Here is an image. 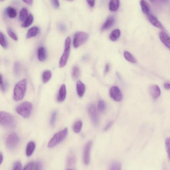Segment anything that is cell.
Masks as SVG:
<instances>
[{
  "label": "cell",
  "mask_w": 170,
  "mask_h": 170,
  "mask_svg": "<svg viewBox=\"0 0 170 170\" xmlns=\"http://www.w3.org/2000/svg\"><path fill=\"white\" fill-rule=\"evenodd\" d=\"M27 81L23 79L18 82L15 86L13 98L14 100H22L24 97L26 90Z\"/></svg>",
  "instance_id": "cell-1"
},
{
  "label": "cell",
  "mask_w": 170,
  "mask_h": 170,
  "mask_svg": "<svg viewBox=\"0 0 170 170\" xmlns=\"http://www.w3.org/2000/svg\"><path fill=\"white\" fill-rule=\"evenodd\" d=\"M0 123L5 127L12 128L16 126V122L13 115L7 112L1 111L0 113Z\"/></svg>",
  "instance_id": "cell-2"
},
{
  "label": "cell",
  "mask_w": 170,
  "mask_h": 170,
  "mask_svg": "<svg viewBox=\"0 0 170 170\" xmlns=\"http://www.w3.org/2000/svg\"><path fill=\"white\" fill-rule=\"evenodd\" d=\"M68 131L67 128H66L55 134L50 140L48 147L52 148L59 144L66 138L68 135Z\"/></svg>",
  "instance_id": "cell-3"
},
{
  "label": "cell",
  "mask_w": 170,
  "mask_h": 170,
  "mask_svg": "<svg viewBox=\"0 0 170 170\" xmlns=\"http://www.w3.org/2000/svg\"><path fill=\"white\" fill-rule=\"evenodd\" d=\"M32 109V104L26 101L19 104L16 108L18 113L24 118H27L30 116Z\"/></svg>",
  "instance_id": "cell-4"
},
{
  "label": "cell",
  "mask_w": 170,
  "mask_h": 170,
  "mask_svg": "<svg viewBox=\"0 0 170 170\" xmlns=\"http://www.w3.org/2000/svg\"><path fill=\"white\" fill-rule=\"evenodd\" d=\"M71 39L68 37L65 41L64 52L59 62V67L62 68L67 64L70 52Z\"/></svg>",
  "instance_id": "cell-5"
},
{
  "label": "cell",
  "mask_w": 170,
  "mask_h": 170,
  "mask_svg": "<svg viewBox=\"0 0 170 170\" xmlns=\"http://www.w3.org/2000/svg\"><path fill=\"white\" fill-rule=\"evenodd\" d=\"M20 141L19 137L17 134L11 133L9 135L6 140V145L8 149L13 150L18 146Z\"/></svg>",
  "instance_id": "cell-6"
},
{
  "label": "cell",
  "mask_w": 170,
  "mask_h": 170,
  "mask_svg": "<svg viewBox=\"0 0 170 170\" xmlns=\"http://www.w3.org/2000/svg\"><path fill=\"white\" fill-rule=\"evenodd\" d=\"M88 35L86 33L83 32H78L74 35L73 45L74 48H76L84 43L87 40Z\"/></svg>",
  "instance_id": "cell-7"
},
{
  "label": "cell",
  "mask_w": 170,
  "mask_h": 170,
  "mask_svg": "<svg viewBox=\"0 0 170 170\" xmlns=\"http://www.w3.org/2000/svg\"><path fill=\"white\" fill-rule=\"evenodd\" d=\"M88 112L92 123L95 126H97L99 123V116L96 107L94 104H91L88 106Z\"/></svg>",
  "instance_id": "cell-8"
},
{
  "label": "cell",
  "mask_w": 170,
  "mask_h": 170,
  "mask_svg": "<svg viewBox=\"0 0 170 170\" xmlns=\"http://www.w3.org/2000/svg\"><path fill=\"white\" fill-rule=\"evenodd\" d=\"M92 142L89 141L85 146L83 153V160L85 164L88 165L90 163Z\"/></svg>",
  "instance_id": "cell-9"
},
{
  "label": "cell",
  "mask_w": 170,
  "mask_h": 170,
  "mask_svg": "<svg viewBox=\"0 0 170 170\" xmlns=\"http://www.w3.org/2000/svg\"><path fill=\"white\" fill-rule=\"evenodd\" d=\"M110 95L113 99L117 102L120 101L123 98L120 89L116 86H113L110 89Z\"/></svg>",
  "instance_id": "cell-10"
},
{
  "label": "cell",
  "mask_w": 170,
  "mask_h": 170,
  "mask_svg": "<svg viewBox=\"0 0 170 170\" xmlns=\"http://www.w3.org/2000/svg\"><path fill=\"white\" fill-rule=\"evenodd\" d=\"M147 16L149 22L152 25L160 29L163 30L164 29L162 23L160 22L156 16L151 13L149 14Z\"/></svg>",
  "instance_id": "cell-11"
},
{
  "label": "cell",
  "mask_w": 170,
  "mask_h": 170,
  "mask_svg": "<svg viewBox=\"0 0 170 170\" xmlns=\"http://www.w3.org/2000/svg\"><path fill=\"white\" fill-rule=\"evenodd\" d=\"M160 39L167 48L170 50V37L164 32H161L159 34Z\"/></svg>",
  "instance_id": "cell-12"
},
{
  "label": "cell",
  "mask_w": 170,
  "mask_h": 170,
  "mask_svg": "<svg viewBox=\"0 0 170 170\" xmlns=\"http://www.w3.org/2000/svg\"><path fill=\"white\" fill-rule=\"evenodd\" d=\"M150 94L152 98L156 99L159 97L160 94V91L159 86L156 85L151 86L149 89Z\"/></svg>",
  "instance_id": "cell-13"
},
{
  "label": "cell",
  "mask_w": 170,
  "mask_h": 170,
  "mask_svg": "<svg viewBox=\"0 0 170 170\" xmlns=\"http://www.w3.org/2000/svg\"><path fill=\"white\" fill-rule=\"evenodd\" d=\"M66 89L65 85H62L59 91L57 97V100L59 102H62L65 100L66 97Z\"/></svg>",
  "instance_id": "cell-14"
},
{
  "label": "cell",
  "mask_w": 170,
  "mask_h": 170,
  "mask_svg": "<svg viewBox=\"0 0 170 170\" xmlns=\"http://www.w3.org/2000/svg\"><path fill=\"white\" fill-rule=\"evenodd\" d=\"M46 49L43 47H41L37 50L38 58L39 61L43 62L46 58Z\"/></svg>",
  "instance_id": "cell-15"
},
{
  "label": "cell",
  "mask_w": 170,
  "mask_h": 170,
  "mask_svg": "<svg viewBox=\"0 0 170 170\" xmlns=\"http://www.w3.org/2000/svg\"><path fill=\"white\" fill-rule=\"evenodd\" d=\"M115 22V19L114 17L110 16L109 17L106 21L105 23L103 24L101 30H105L111 27L114 24Z\"/></svg>",
  "instance_id": "cell-16"
},
{
  "label": "cell",
  "mask_w": 170,
  "mask_h": 170,
  "mask_svg": "<svg viewBox=\"0 0 170 170\" xmlns=\"http://www.w3.org/2000/svg\"><path fill=\"white\" fill-rule=\"evenodd\" d=\"M76 89L77 94L80 97H82L84 95L85 90L84 84L81 81H79L77 83Z\"/></svg>",
  "instance_id": "cell-17"
},
{
  "label": "cell",
  "mask_w": 170,
  "mask_h": 170,
  "mask_svg": "<svg viewBox=\"0 0 170 170\" xmlns=\"http://www.w3.org/2000/svg\"><path fill=\"white\" fill-rule=\"evenodd\" d=\"M35 145L33 142H29L27 146L26 150V154L28 157L31 156L35 150Z\"/></svg>",
  "instance_id": "cell-18"
},
{
  "label": "cell",
  "mask_w": 170,
  "mask_h": 170,
  "mask_svg": "<svg viewBox=\"0 0 170 170\" xmlns=\"http://www.w3.org/2000/svg\"><path fill=\"white\" fill-rule=\"evenodd\" d=\"M39 29L36 26L30 29L26 34V38L29 39L36 36L39 32Z\"/></svg>",
  "instance_id": "cell-19"
},
{
  "label": "cell",
  "mask_w": 170,
  "mask_h": 170,
  "mask_svg": "<svg viewBox=\"0 0 170 170\" xmlns=\"http://www.w3.org/2000/svg\"><path fill=\"white\" fill-rule=\"evenodd\" d=\"M140 4L143 13L147 16L150 13V7L147 1L142 0L140 1Z\"/></svg>",
  "instance_id": "cell-20"
},
{
  "label": "cell",
  "mask_w": 170,
  "mask_h": 170,
  "mask_svg": "<svg viewBox=\"0 0 170 170\" xmlns=\"http://www.w3.org/2000/svg\"><path fill=\"white\" fill-rule=\"evenodd\" d=\"M120 2L118 0H112L109 4V8L110 11H117L119 6Z\"/></svg>",
  "instance_id": "cell-21"
},
{
  "label": "cell",
  "mask_w": 170,
  "mask_h": 170,
  "mask_svg": "<svg viewBox=\"0 0 170 170\" xmlns=\"http://www.w3.org/2000/svg\"><path fill=\"white\" fill-rule=\"evenodd\" d=\"M121 31L118 29H116L113 31L110 35V39L112 41L117 40L120 37Z\"/></svg>",
  "instance_id": "cell-22"
},
{
  "label": "cell",
  "mask_w": 170,
  "mask_h": 170,
  "mask_svg": "<svg viewBox=\"0 0 170 170\" xmlns=\"http://www.w3.org/2000/svg\"><path fill=\"white\" fill-rule=\"evenodd\" d=\"M28 11L26 8H23L21 10L19 16V19L21 22H25L28 17Z\"/></svg>",
  "instance_id": "cell-23"
},
{
  "label": "cell",
  "mask_w": 170,
  "mask_h": 170,
  "mask_svg": "<svg viewBox=\"0 0 170 170\" xmlns=\"http://www.w3.org/2000/svg\"><path fill=\"white\" fill-rule=\"evenodd\" d=\"M52 74L49 70L44 71L42 74V80L44 83H46L51 78Z\"/></svg>",
  "instance_id": "cell-24"
},
{
  "label": "cell",
  "mask_w": 170,
  "mask_h": 170,
  "mask_svg": "<svg viewBox=\"0 0 170 170\" xmlns=\"http://www.w3.org/2000/svg\"><path fill=\"white\" fill-rule=\"evenodd\" d=\"M124 57L128 61L135 64L137 63V61L134 56L129 52L125 51L124 53Z\"/></svg>",
  "instance_id": "cell-25"
},
{
  "label": "cell",
  "mask_w": 170,
  "mask_h": 170,
  "mask_svg": "<svg viewBox=\"0 0 170 170\" xmlns=\"http://www.w3.org/2000/svg\"><path fill=\"white\" fill-rule=\"evenodd\" d=\"M34 17L31 14H30L28 18L24 22L22 26L23 28H26L31 25L33 22Z\"/></svg>",
  "instance_id": "cell-26"
},
{
  "label": "cell",
  "mask_w": 170,
  "mask_h": 170,
  "mask_svg": "<svg viewBox=\"0 0 170 170\" xmlns=\"http://www.w3.org/2000/svg\"><path fill=\"white\" fill-rule=\"evenodd\" d=\"M6 13L10 18L13 19L17 16V12L14 9L11 7H8L6 9Z\"/></svg>",
  "instance_id": "cell-27"
},
{
  "label": "cell",
  "mask_w": 170,
  "mask_h": 170,
  "mask_svg": "<svg viewBox=\"0 0 170 170\" xmlns=\"http://www.w3.org/2000/svg\"><path fill=\"white\" fill-rule=\"evenodd\" d=\"M0 43H1V45L4 48H7V47L6 38L4 35L1 32L0 33Z\"/></svg>",
  "instance_id": "cell-28"
},
{
  "label": "cell",
  "mask_w": 170,
  "mask_h": 170,
  "mask_svg": "<svg viewBox=\"0 0 170 170\" xmlns=\"http://www.w3.org/2000/svg\"><path fill=\"white\" fill-rule=\"evenodd\" d=\"M82 122L81 121H77L74 124L73 127V130L76 133H79L82 129Z\"/></svg>",
  "instance_id": "cell-29"
},
{
  "label": "cell",
  "mask_w": 170,
  "mask_h": 170,
  "mask_svg": "<svg viewBox=\"0 0 170 170\" xmlns=\"http://www.w3.org/2000/svg\"><path fill=\"white\" fill-rule=\"evenodd\" d=\"M80 70L78 67H74L73 69L72 76L73 78L74 79L78 78L80 75Z\"/></svg>",
  "instance_id": "cell-30"
},
{
  "label": "cell",
  "mask_w": 170,
  "mask_h": 170,
  "mask_svg": "<svg viewBox=\"0 0 170 170\" xmlns=\"http://www.w3.org/2000/svg\"><path fill=\"white\" fill-rule=\"evenodd\" d=\"M13 70L15 75L19 76L20 72V64L19 62H16L14 63Z\"/></svg>",
  "instance_id": "cell-31"
},
{
  "label": "cell",
  "mask_w": 170,
  "mask_h": 170,
  "mask_svg": "<svg viewBox=\"0 0 170 170\" xmlns=\"http://www.w3.org/2000/svg\"><path fill=\"white\" fill-rule=\"evenodd\" d=\"M106 108V104L102 100H100L98 103V108L101 112H103L105 111Z\"/></svg>",
  "instance_id": "cell-32"
},
{
  "label": "cell",
  "mask_w": 170,
  "mask_h": 170,
  "mask_svg": "<svg viewBox=\"0 0 170 170\" xmlns=\"http://www.w3.org/2000/svg\"><path fill=\"white\" fill-rule=\"evenodd\" d=\"M57 115V111H54L52 113L50 121V125L52 127H54L55 125Z\"/></svg>",
  "instance_id": "cell-33"
},
{
  "label": "cell",
  "mask_w": 170,
  "mask_h": 170,
  "mask_svg": "<svg viewBox=\"0 0 170 170\" xmlns=\"http://www.w3.org/2000/svg\"><path fill=\"white\" fill-rule=\"evenodd\" d=\"M166 150L168 154L169 159L170 161V137L167 138L165 141Z\"/></svg>",
  "instance_id": "cell-34"
},
{
  "label": "cell",
  "mask_w": 170,
  "mask_h": 170,
  "mask_svg": "<svg viewBox=\"0 0 170 170\" xmlns=\"http://www.w3.org/2000/svg\"><path fill=\"white\" fill-rule=\"evenodd\" d=\"M0 85H1V88L2 92H4L6 90L7 87V84L6 82H5L3 79L2 75H1V79H0Z\"/></svg>",
  "instance_id": "cell-35"
},
{
  "label": "cell",
  "mask_w": 170,
  "mask_h": 170,
  "mask_svg": "<svg viewBox=\"0 0 170 170\" xmlns=\"http://www.w3.org/2000/svg\"><path fill=\"white\" fill-rule=\"evenodd\" d=\"M7 33L9 36L15 41H17L18 39L15 33L12 30V29L9 28L7 29Z\"/></svg>",
  "instance_id": "cell-36"
},
{
  "label": "cell",
  "mask_w": 170,
  "mask_h": 170,
  "mask_svg": "<svg viewBox=\"0 0 170 170\" xmlns=\"http://www.w3.org/2000/svg\"><path fill=\"white\" fill-rule=\"evenodd\" d=\"M121 165L120 163L115 162L113 163L110 170H121Z\"/></svg>",
  "instance_id": "cell-37"
},
{
  "label": "cell",
  "mask_w": 170,
  "mask_h": 170,
  "mask_svg": "<svg viewBox=\"0 0 170 170\" xmlns=\"http://www.w3.org/2000/svg\"><path fill=\"white\" fill-rule=\"evenodd\" d=\"M22 163L19 161H17L14 164L13 170H22Z\"/></svg>",
  "instance_id": "cell-38"
},
{
  "label": "cell",
  "mask_w": 170,
  "mask_h": 170,
  "mask_svg": "<svg viewBox=\"0 0 170 170\" xmlns=\"http://www.w3.org/2000/svg\"><path fill=\"white\" fill-rule=\"evenodd\" d=\"M34 163L33 162L29 163L24 167L22 170H32L34 168Z\"/></svg>",
  "instance_id": "cell-39"
},
{
  "label": "cell",
  "mask_w": 170,
  "mask_h": 170,
  "mask_svg": "<svg viewBox=\"0 0 170 170\" xmlns=\"http://www.w3.org/2000/svg\"><path fill=\"white\" fill-rule=\"evenodd\" d=\"M76 159L74 156H71L68 159V163L69 165H72L75 162Z\"/></svg>",
  "instance_id": "cell-40"
},
{
  "label": "cell",
  "mask_w": 170,
  "mask_h": 170,
  "mask_svg": "<svg viewBox=\"0 0 170 170\" xmlns=\"http://www.w3.org/2000/svg\"><path fill=\"white\" fill-rule=\"evenodd\" d=\"M42 165L41 162H38L36 164L35 168L34 170H42Z\"/></svg>",
  "instance_id": "cell-41"
},
{
  "label": "cell",
  "mask_w": 170,
  "mask_h": 170,
  "mask_svg": "<svg viewBox=\"0 0 170 170\" xmlns=\"http://www.w3.org/2000/svg\"><path fill=\"white\" fill-rule=\"evenodd\" d=\"M53 7L56 9H58L59 7V2L58 1H54V0H53V1H51Z\"/></svg>",
  "instance_id": "cell-42"
},
{
  "label": "cell",
  "mask_w": 170,
  "mask_h": 170,
  "mask_svg": "<svg viewBox=\"0 0 170 170\" xmlns=\"http://www.w3.org/2000/svg\"><path fill=\"white\" fill-rule=\"evenodd\" d=\"M59 30L62 31V32H65L66 30V28H65V27L64 25L62 24H61L59 26Z\"/></svg>",
  "instance_id": "cell-43"
},
{
  "label": "cell",
  "mask_w": 170,
  "mask_h": 170,
  "mask_svg": "<svg viewBox=\"0 0 170 170\" xmlns=\"http://www.w3.org/2000/svg\"><path fill=\"white\" fill-rule=\"evenodd\" d=\"M113 123L112 122H110L105 127L104 130L106 131L108 130L110 127H111Z\"/></svg>",
  "instance_id": "cell-44"
},
{
  "label": "cell",
  "mask_w": 170,
  "mask_h": 170,
  "mask_svg": "<svg viewBox=\"0 0 170 170\" xmlns=\"http://www.w3.org/2000/svg\"><path fill=\"white\" fill-rule=\"evenodd\" d=\"M87 2L89 6L91 7H93L95 5V1H89L88 0Z\"/></svg>",
  "instance_id": "cell-45"
},
{
  "label": "cell",
  "mask_w": 170,
  "mask_h": 170,
  "mask_svg": "<svg viewBox=\"0 0 170 170\" xmlns=\"http://www.w3.org/2000/svg\"><path fill=\"white\" fill-rule=\"evenodd\" d=\"M110 70V67L109 64H107L106 65L105 70H104V73L106 74Z\"/></svg>",
  "instance_id": "cell-46"
},
{
  "label": "cell",
  "mask_w": 170,
  "mask_h": 170,
  "mask_svg": "<svg viewBox=\"0 0 170 170\" xmlns=\"http://www.w3.org/2000/svg\"><path fill=\"white\" fill-rule=\"evenodd\" d=\"M164 87L166 89H170V82H166L164 84Z\"/></svg>",
  "instance_id": "cell-47"
},
{
  "label": "cell",
  "mask_w": 170,
  "mask_h": 170,
  "mask_svg": "<svg viewBox=\"0 0 170 170\" xmlns=\"http://www.w3.org/2000/svg\"><path fill=\"white\" fill-rule=\"evenodd\" d=\"M25 3L29 5H31L32 4L33 2V1H32V0H28V1H23Z\"/></svg>",
  "instance_id": "cell-48"
},
{
  "label": "cell",
  "mask_w": 170,
  "mask_h": 170,
  "mask_svg": "<svg viewBox=\"0 0 170 170\" xmlns=\"http://www.w3.org/2000/svg\"><path fill=\"white\" fill-rule=\"evenodd\" d=\"M3 156L2 154L1 153V154H0V163H1V164L3 162Z\"/></svg>",
  "instance_id": "cell-49"
},
{
  "label": "cell",
  "mask_w": 170,
  "mask_h": 170,
  "mask_svg": "<svg viewBox=\"0 0 170 170\" xmlns=\"http://www.w3.org/2000/svg\"><path fill=\"white\" fill-rule=\"evenodd\" d=\"M67 170H73L70 169H68Z\"/></svg>",
  "instance_id": "cell-50"
}]
</instances>
